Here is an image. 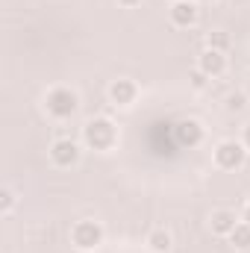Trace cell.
I'll use <instances>...</instances> for the list:
<instances>
[{
    "mask_svg": "<svg viewBox=\"0 0 250 253\" xmlns=\"http://www.w3.org/2000/svg\"><path fill=\"white\" fill-rule=\"evenodd\" d=\"M194 68H200L209 80H221V77H227V71H230V56H227L224 50L203 47V50L197 53V62H194Z\"/></svg>",
    "mask_w": 250,
    "mask_h": 253,
    "instance_id": "obj_7",
    "label": "cell"
},
{
    "mask_svg": "<svg viewBox=\"0 0 250 253\" xmlns=\"http://www.w3.org/2000/svg\"><path fill=\"white\" fill-rule=\"evenodd\" d=\"M239 215H242V221H248V224H250V197H245V203H242V212H239Z\"/></svg>",
    "mask_w": 250,
    "mask_h": 253,
    "instance_id": "obj_18",
    "label": "cell"
},
{
    "mask_svg": "<svg viewBox=\"0 0 250 253\" xmlns=\"http://www.w3.org/2000/svg\"><path fill=\"white\" fill-rule=\"evenodd\" d=\"M248 156L250 150L245 147L242 138H221L212 147V165L218 171H239V168H245Z\"/></svg>",
    "mask_w": 250,
    "mask_h": 253,
    "instance_id": "obj_4",
    "label": "cell"
},
{
    "mask_svg": "<svg viewBox=\"0 0 250 253\" xmlns=\"http://www.w3.org/2000/svg\"><path fill=\"white\" fill-rule=\"evenodd\" d=\"M188 83H191V88H194V91H206L212 80H209L200 68H191V71H188Z\"/></svg>",
    "mask_w": 250,
    "mask_h": 253,
    "instance_id": "obj_16",
    "label": "cell"
},
{
    "mask_svg": "<svg viewBox=\"0 0 250 253\" xmlns=\"http://www.w3.org/2000/svg\"><path fill=\"white\" fill-rule=\"evenodd\" d=\"M224 109H227L230 115H239V112H245V109H248V91H245V88H239V91H230V94L224 97Z\"/></svg>",
    "mask_w": 250,
    "mask_h": 253,
    "instance_id": "obj_14",
    "label": "cell"
},
{
    "mask_svg": "<svg viewBox=\"0 0 250 253\" xmlns=\"http://www.w3.org/2000/svg\"><path fill=\"white\" fill-rule=\"evenodd\" d=\"M42 112L56 121V124H65L71 121L77 112H80V91L74 85H65V83H56L50 85L44 94H42Z\"/></svg>",
    "mask_w": 250,
    "mask_h": 253,
    "instance_id": "obj_2",
    "label": "cell"
},
{
    "mask_svg": "<svg viewBox=\"0 0 250 253\" xmlns=\"http://www.w3.org/2000/svg\"><path fill=\"white\" fill-rule=\"evenodd\" d=\"M138 94H141V88H138V83H135L132 77H115V80L106 85V97H109V103H112L115 109H129V106H135Z\"/></svg>",
    "mask_w": 250,
    "mask_h": 253,
    "instance_id": "obj_6",
    "label": "cell"
},
{
    "mask_svg": "<svg viewBox=\"0 0 250 253\" xmlns=\"http://www.w3.org/2000/svg\"><path fill=\"white\" fill-rule=\"evenodd\" d=\"M242 85H245V91L250 94V68L245 71V74H242Z\"/></svg>",
    "mask_w": 250,
    "mask_h": 253,
    "instance_id": "obj_20",
    "label": "cell"
},
{
    "mask_svg": "<svg viewBox=\"0 0 250 253\" xmlns=\"http://www.w3.org/2000/svg\"><path fill=\"white\" fill-rule=\"evenodd\" d=\"M103 239H106V230H103V224L94 221V218H80V221H74L71 230H68L71 248L80 251V253L97 251V248L103 245Z\"/></svg>",
    "mask_w": 250,
    "mask_h": 253,
    "instance_id": "obj_3",
    "label": "cell"
},
{
    "mask_svg": "<svg viewBox=\"0 0 250 253\" xmlns=\"http://www.w3.org/2000/svg\"><path fill=\"white\" fill-rule=\"evenodd\" d=\"M83 141H77L74 135H56L53 141H50V147H47V159H50V165L53 168H59V171H71V168H77L80 165V159H83Z\"/></svg>",
    "mask_w": 250,
    "mask_h": 253,
    "instance_id": "obj_5",
    "label": "cell"
},
{
    "mask_svg": "<svg viewBox=\"0 0 250 253\" xmlns=\"http://www.w3.org/2000/svg\"><path fill=\"white\" fill-rule=\"evenodd\" d=\"M227 242L233 245V251L248 253L250 251V224H248V221H239V224H236V230L227 236Z\"/></svg>",
    "mask_w": 250,
    "mask_h": 253,
    "instance_id": "obj_12",
    "label": "cell"
},
{
    "mask_svg": "<svg viewBox=\"0 0 250 253\" xmlns=\"http://www.w3.org/2000/svg\"><path fill=\"white\" fill-rule=\"evenodd\" d=\"M15 206H18V194H15V189H12V186H3V189H0V215L9 218V215L15 212Z\"/></svg>",
    "mask_w": 250,
    "mask_h": 253,
    "instance_id": "obj_15",
    "label": "cell"
},
{
    "mask_svg": "<svg viewBox=\"0 0 250 253\" xmlns=\"http://www.w3.org/2000/svg\"><path fill=\"white\" fill-rule=\"evenodd\" d=\"M144 245H147L150 253H171L174 251V233H171L168 227L156 224V227H150V230L144 233Z\"/></svg>",
    "mask_w": 250,
    "mask_h": 253,
    "instance_id": "obj_11",
    "label": "cell"
},
{
    "mask_svg": "<svg viewBox=\"0 0 250 253\" xmlns=\"http://www.w3.org/2000/svg\"><path fill=\"white\" fill-rule=\"evenodd\" d=\"M239 221H242V215H239L236 209H230V206H218V209L209 212V233L218 236V239H227V236L236 230Z\"/></svg>",
    "mask_w": 250,
    "mask_h": 253,
    "instance_id": "obj_9",
    "label": "cell"
},
{
    "mask_svg": "<svg viewBox=\"0 0 250 253\" xmlns=\"http://www.w3.org/2000/svg\"><path fill=\"white\" fill-rule=\"evenodd\" d=\"M121 9H135V6H141V0H115Z\"/></svg>",
    "mask_w": 250,
    "mask_h": 253,
    "instance_id": "obj_19",
    "label": "cell"
},
{
    "mask_svg": "<svg viewBox=\"0 0 250 253\" xmlns=\"http://www.w3.org/2000/svg\"><path fill=\"white\" fill-rule=\"evenodd\" d=\"M242 141H245V147L250 150V118L245 121V126H242Z\"/></svg>",
    "mask_w": 250,
    "mask_h": 253,
    "instance_id": "obj_17",
    "label": "cell"
},
{
    "mask_svg": "<svg viewBox=\"0 0 250 253\" xmlns=\"http://www.w3.org/2000/svg\"><path fill=\"white\" fill-rule=\"evenodd\" d=\"M206 47L230 53V47H233V39H230V33H227V30H209V33H206Z\"/></svg>",
    "mask_w": 250,
    "mask_h": 253,
    "instance_id": "obj_13",
    "label": "cell"
},
{
    "mask_svg": "<svg viewBox=\"0 0 250 253\" xmlns=\"http://www.w3.org/2000/svg\"><path fill=\"white\" fill-rule=\"evenodd\" d=\"M168 21L177 30H191L200 21V6L194 0H171L168 6Z\"/></svg>",
    "mask_w": 250,
    "mask_h": 253,
    "instance_id": "obj_8",
    "label": "cell"
},
{
    "mask_svg": "<svg viewBox=\"0 0 250 253\" xmlns=\"http://www.w3.org/2000/svg\"><path fill=\"white\" fill-rule=\"evenodd\" d=\"M174 138H177V144L180 147H197V144H203V138H206V126L200 124L197 118H183V121H177L174 124Z\"/></svg>",
    "mask_w": 250,
    "mask_h": 253,
    "instance_id": "obj_10",
    "label": "cell"
},
{
    "mask_svg": "<svg viewBox=\"0 0 250 253\" xmlns=\"http://www.w3.org/2000/svg\"><path fill=\"white\" fill-rule=\"evenodd\" d=\"M80 141L94 153H112L121 141V129L109 115H91L80 126Z\"/></svg>",
    "mask_w": 250,
    "mask_h": 253,
    "instance_id": "obj_1",
    "label": "cell"
},
{
    "mask_svg": "<svg viewBox=\"0 0 250 253\" xmlns=\"http://www.w3.org/2000/svg\"><path fill=\"white\" fill-rule=\"evenodd\" d=\"M197 6H212V3H218V0H194Z\"/></svg>",
    "mask_w": 250,
    "mask_h": 253,
    "instance_id": "obj_21",
    "label": "cell"
}]
</instances>
